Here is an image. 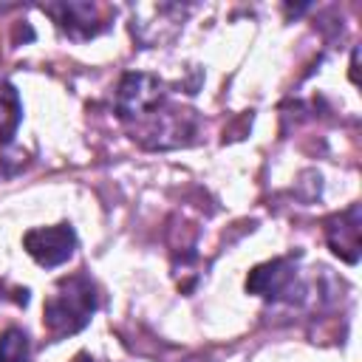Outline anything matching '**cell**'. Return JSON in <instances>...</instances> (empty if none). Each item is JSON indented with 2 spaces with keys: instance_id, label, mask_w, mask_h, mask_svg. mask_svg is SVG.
Listing matches in <instances>:
<instances>
[{
  "instance_id": "obj_1",
  "label": "cell",
  "mask_w": 362,
  "mask_h": 362,
  "mask_svg": "<svg viewBox=\"0 0 362 362\" xmlns=\"http://www.w3.org/2000/svg\"><path fill=\"white\" fill-rule=\"evenodd\" d=\"M116 113L124 124H133V139L144 147L164 150L187 144L195 136V116L170 102L167 88L153 74H124L116 90Z\"/></svg>"
},
{
  "instance_id": "obj_2",
  "label": "cell",
  "mask_w": 362,
  "mask_h": 362,
  "mask_svg": "<svg viewBox=\"0 0 362 362\" xmlns=\"http://www.w3.org/2000/svg\"><path fill=\"white\" fill-rule=\"evenodd\" d=\"M99 308V288L90 274L76 272L62 277L42 305V325L51 339H65L79 334Z\"/></svg>"
},
{
  "instance_id": "obj_3",
  "label": "cell",
  "mask_w": 362,
  "mask_h": 362,
  "mask_svg": "<svg viewBox=\"0 0 362 362\" xmlns=\"http://www.w3.org/2000/svg\"><path fill=\"white\" fill-rule=\"evenodd\" d=\"M246 291L257 294L263 300H274V303H294L303 294L300 286V274L291 257H274L266 260L260 266H255L246 277Z\"/></svg>"
},
{
  "instance_id": "obj_4",
  "label": "cell",
  "mask_w": 362,
  "mask_h": 362,
  "mask_svg": "<svg viewBox=\"0 0 362 362\" xmlns=\"http://www.w3.org/2000/svg\"><path fill=\"white\" fill-rule=\"evenodd\" d=\"M25 252L45 269H57L71 260L76 249V232L71 223H57V226H37L23 235Z\"/></svg>"
},
{
  "instance_id": "obj_5",
  "label": "cell",
  "mask_w": 362,
  "mask_h": 362,
  "mask_svg": "<svg viewBox=\"0 0 362 362\" xmlns=\"http://www.w3.org/2000/svg\"><path fill=\"white\" fill-rule=\"evenodd\" d=\"M42 11L51 14L57 28L71 40H90L110 28V17L96 3H54L42 6Z\"/></svg>"
},
{
  "instance_id": "obj_6",
  "label": "cell",
  "mask_w": 362,
  "mask_h": 362,
  "mask_svg": "<svg viewBox=\"0 0 362 362\" xmlns=\"http://www.w3.org/2000/svg\"><path fill=\"white\" fill-rule=\"evenodd\" d=\"M359 226H362V212L359 204H351L345 212L334 215L325 221V240L337 257L345 263L359 260Z\"/></svg>"
},
{
  "instance_id": "obj_7",
  "label": "cell",
  "mask_w": 362,
  "mask_h": 362,
  "mask_svg": "<svg viewBox=\"0 0 362 362\" xmlns=\"http://www.w3.org/2000/svg\"><path fill=\"white\" fill-rule=\"evenodd\" d=\"M23 119V102L17 88L0 76V144H8L20 127Z\"/></svg>"
},
{
  "instance_id": "obj_8",
  "label": "cell",
  "mask_w": 362,
  "mask_h": 362,
  "mask_svg": "<svg viewBox=\"0 0 362 362\" xmlns=\"http://www.w3.org/2000/svg\"><path fill=\"white\" fill-rule=\"evenodd\" d=\"M31 359V339L23 328H6L0 337V362H28Z\"/></svg>"
},
{
  "instance_id": "obj_9",
  "label": "cell",
  "mask_w": 362,
  "mask_h": 362,
  "mask_svg": "<svg viewBox=\"0 0 362 362\" xmlns=\"http://www.w3.org/2000/svg\"><path fill=\"white\" fill-rule=\"evenodd\" d=\"M74 362H99V359H93V356H90V354H79V356H76V359H74Z\"/></svg>"
}]
</instances>
